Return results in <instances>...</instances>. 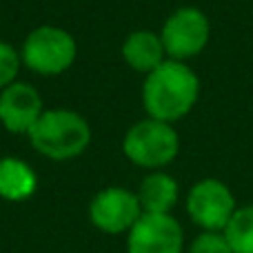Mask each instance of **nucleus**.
Masks as SVG:
<instances>
[{
    "mask_svg": "<svg viewBox=\"0 0 253 253\" xmlns=\"http://www.w3.org/2000/svg\"><path fill=\"white\" fill-rule=\"evenodd\" d=\"M200 96V80L184 62L165 60L147 76L142 102L149 118L160 123L180 120L193 109Z\"/></svg>",
    "mask_w": 253,
    "mask_h": 253,
    "instance_id": "obj_1",
    "label": "nucleus"
},
{
    "mask_svg": "<svg viewBox=\"0 0 253 253\" xmlns=\"http://www.w3.org/2000/svg\"><path fill=\"white\" fill-rule=\"evenodd\" d=\"M29 140L34 149L51 160H71L87 149L91 129L87 120L76 111H44L38 123L31 126Z\"/></svg>",
    "mask_w": 253,
    "mask_h": 253,
    "instance_id": "obj_2",
    "label": "nucleus"
},
{
    "mask_svg": "<svg viewBox=\"0 0 253 253\" xmlns=\"http://www.w3.org/2000/svg\"><path fill=\"white\" fill-rule=\"evenodd\" d=\"M123 149L125 156L133 165L144 167V169H158V167L169 165L178 156L180 140L169 123L149 118L126 131Z\"/></svg>",
    "mask_w": 253,
    "mask_h": 253,
    "instance_id": "obj_3",
    "label": "nucleus"
},
{
    "mask_svg": "<svg viewBox=\"0 0 253 253\" xmlns=\"http://www.w3.org/2000/svg\"><path fill=\"white\" fill-rule=\"evenodd\" d=\"M22 60L36 74H62L76 60V40L60 27H38L22 44Z\"/></svg>",
    "mask_w": 253,
    "mask_h": 253,
    "instance_id": "obj_4",
    "label": "nucleus"
},
{
    "mask_svg": "<svg viewBox=\"0 0 253 253\" xmlns=\"http://www.w3.org/2000/svg\"><path fill=\"white\" fill-rule=\"evenodd\" d=\"M238 211L231 189L215 178H205L189 189L187 213L202 231H224Z\"/></svg>",
    "mask_w": 253,
    "mask_h": 253,
    "instance_id": "obj_5",
    "label": "nucleus"
},
{
    "mask_svg": "<svg viewBox=\"0 0 253 253\" xmlns=\"http://www.w3.org/2000/svg\"><path fill=\"white\" fill-rule=\"evenodd\" d=\"M209 18L198 7H180L167 18L162 27L160 40L165 44V53L171 60L193 58L209 42Z\"/></svg>",
    "mask_w": 253,
    "mask_h": 253,
    "instance_id": "obj_6",
    "label": "nucleus"
},
{
    "mask_svg": "<svg viewBox=\"0 0 253 253\" xmlns=\"http://www.w3.org/2000/svg\"><path fill=\"white\" fill-rule=\"evenodd\" d=\"M184 233L171 213H142L126 238V253H182Z\"/></svg>",
    "mask_w": 253,
    "mask_h": 253,
    "instance_id": "obj_7",
    "label": "nucleus"
},
{
    "mask_svg": "<svg viewBox=\"0 0 253 253\" xmlns=\"http://www.w3.org/2000/svg\"><path fill=\"white\" fill-rule=\"evenodd\" d=\"M140 215H142V207L138 193H131L120 187L102 189L89 207V218L93 227L109 236H118L125 231L129 233Z\"/></svg>",
    "mask_w": 253,
    "mask_h": 253,
    "instance_id": "obj_8",
    "label": "nucleus"
},
{
    "mask_svg": "<svg viewBox=\"0 0 253 253\" xmlns=\"http://www.w3.org/2000/svg\"><path fill=\"white\" fill-rule=\"evenodd\" d=\"M42 116V102L34 87L25 83L9 84L0 93V123L13 133H29Z\"/></svg>",
    "mask_w": 253,
    "mask_h": 253,
    "instance_id": "obj_9",
    "label": "nucleus"
},
{
    "mask_svg": "<svg viewBox=\"0 0 253 253\" xmlns=\"http://www.w3.org/2000/svg\"><path fill=\"white\" fill-rule=\"evenodd\" d=\"M123 56L131 69L149 76L165 62V44L153 31H133L123 44Z\"/></svg>",
    "mask_w": 253,
    "mask_h": 253,
    "instance_id": "obj_10",
    "label": "nucleus"
},
{
    "mask_svg": "<svg viewBox=\"0 0 253 253\" xmlns=\"http://www.w3.org/2000/svg\"><path fill=\"white\" fill-rule=\"evenodd\" d=\"M178 182L171 175L149 173L138 191L142 213H169L178 202Z\"/></svg>",
    "mask_w": 253,
    "mask_h": 253,
    "instance_id": "obj_11",
    "label": "nucleus"
},
{
    "mask_svg": "<svg viewBox=\"0 0 253 253\" xmlns=\"http://www.w3.org/2000/svg\"><path fill=\"white\" fill-rule=\"evenodd\" d=\"M36 187H38V178L29 165L16 158L0 160V198L20 202L34 196Z\"/></svg>",
    "mask_w": 253,
    "mask_h": 253,
    "instance_id": "obj_12",
    "label": "nucleus"
},
{
    "mask_svg": "<svg viewBox=\"0 0 253 253\" xmlns=\"http://www.w3.org/2000/svg\"><path fill=\"white\" fill-rule=\"evenodd\" d=\"M224 236L233 253H253V205L238 207L224 229Z\"/></svg>",
    "mask_w": 253,
    "mask_h": 253,
    "instance_id": "obj_13",
    "label": "nucleus"
},
{
    "mask_svg": "<svg viewBox=\"0 0 253 253\" xmlns=\"http://www.w3.org/2000/svg\"><path fill=\"white\" fill-rule=\"evenodd\" d=\"M189 253H233L224 231H202L189 245Z\"/></svg>",
    "mask_w": 253,
    "mask_h": 253,
    "instance_id": "obj_14",
    "label": "nucleus"
},
{
    "mask_svg": "<svg viewBox=\"0 0 253 253\" xmlns=\"http://www.w3.org/2000/svg\"><path fill=\"white\" fill-rule=\"evenodd\" d=\"M18 69H20V58H18L16 49L0 40V89H7L9 84H13Z\"/></svg>",
    "mask_w": 253,
    "mask_h": 253,
    "instance_id": "obj_15",
    "label": "nucleus"
}]
</instances>
